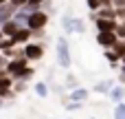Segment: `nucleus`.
Listing matches in <instances>:
<instances>
[{
  "mask_svg": "<svg viewBox=\"0 0 125 119\" xmlns=\"http://www.w3.org/2000/svg\"><path fill=\"white\" fill-rule=\"evenodd\" d=\"M18 29H20V24H18L13 18H11V20H7L4 24H0V31L4 33V38H13V33H15Z\"/></svg>",
  "mask_w": 125,
  "mask_h": 119,
  "instance_id": "nucleus-9",
  "label": "nucleus"
},
{
  "mask_svg": "<svg viewBox=\"0 0 125 119\" xmlns=\"http://www.w3.org/2000/svg\"><path fill=\"white\" fill-rule=\"evenodd\" d=\"M114 119H125V104L119 102L116 108H114Z\"/></svg>",
  "mask_w": 125,
  "mask_h": 119,
  "instance_id": "nucleus-18",
  "label": "nucleus"
},
{
  "mask_svg": "<svg viewBox=\"0 0 125 119\" xmlns=\"http://www.w3.org/2000/svg\"><path fill=\"white\" fill-rule=\"evenodd\" d=\"M4 2H9V0H0V4H4Z\"/></svg>",
  "mask_w": 125,
  "mask_h": 119,
  "instance_id": "nucleus-27",
  "label": "nucleus"
},
{
  "mask_svg": "<svg viewBox=\"0 0 125 119\" xmlns=\"http://www.w3.org/2000/svg\"><path fill=\"white\" fill-rule=\"evenodd\" d=\"M112 7L119 9V7H125V0H112Z\"/></svg>",
  "mask_w": 125,
  "mask_h": 119,
  "instance_id": "nucleus-23",
  "label": "nucleus"
},
{
  "mask_svg": "<svg viewBox=\"0 0 125 119\" xmlns=\"http://www.w3.org/2000/svg\"><path fill=\"white\" fill-rule=\"evenodd\" d=\"M44 2H46V0H29L31 7H40V4H44Z\"/></svg>",
  "mask_w": 125,
  "mask_h": 119,
  "instance_id": "nucleus-24",
  "label": "nucleus"
},
{
  "mask_svg": "<svg viewBox=\"0 0 125 119\" xmlns=\"http://www.w3.org/2000/svg\"><path fill=\"white\" fill-rule=\"evenodd\" d=\"M81 106H83V102H73V99H70V104H66L68 110H79Z\"/></svg>",
  "mask_w": 125,
  "mask_h": 119,
  "instance_id": "nucleus-21",
  "label": "nucleus"
},
{
  "mask_svg": "<svg viewBox=\"0 0 125 119\" xmlns=\"http://www.w3.org/2000/svg\"><path fill=\"white\" fill-rule=\"evenodd\" d=\"M48 24V13L46 11H42L40 7L37 9H33L31 11V15H29V20H26V26L33 31V33H37V31H44V26Z\"/></svg>",
  "mask_w": 125,
  "mask_h": 119,
  "instance_id": "nucleus-3",
  "label": "nucleus"
},
{
  "mask_svg": "<svg viewBox=\"0 0 125 119\" xmlns=\"http://www.w3.org/2000/svg\"><path fill=\"white\" fill-rule=\"evenodd\" d=\"M9 2L13 4V9H20V7H24V4H26L29 0H9Z\"/></svg>",
  "mask_w": 125,
  "mask_h": 119,
  "instance_id": "nucleus-22",
  "label": "nucleus"
},
{
  "mask_svg": "<svg viewBox=\"0 0 125 119\" xmlns=\"http://www.w3.org/2000/svg\"><path fill=\"white\" fill-rule=\"evenodd\" d=\"M13 91V77L11 75H0V99L9 97Z\"/></svg>",
  "mask_w": 125,
  "mask_h": 119,
  "instance_id": "nucleus-6",
  "label": "nucleus"
},
{
  "mask_svg": "<svg viewBox=\"0 0 125 119\" xmlns=\"http://www.w3.org/2000/svg\"><path fill=\"white\" fill-rule=\"evenodd\" d=\"M13 4L11 2H4V4H0V24H4L7 20H11L13 18Z\"/></svg>",
  "mask_w": 125,
  "mask_h": 119,
  "instance_id": "nucleus-10",
  "label": "nucleus"
},
{
  "mask_svg": "<svg viewBox=\"0 0 125 119\" xmlns=\"http://www.w3.org/2000/svg\"><path fill=\"white\" fill-rule=\"evenodd\" d=\"M116 40H119L116 31H99L97 33V44L103 46V49H112L116 44Z\"/></svg>",
  "mask_w": 125,
  "mask_h": 119,
  "instance_id": "nucleus-5",
  "label": "nucleus"
},
{
  "mask_svg": "<svg viewBox=\"0 0 125 119\" xmlns=\"http://www.w3.org/2000/svg\"><path fill=\"white\" fill-rule=\"evenodd\" d=\"M94 13H97V18H116L114 7H103V4H101V7H99Z\"/></svg>",
  "mask_w": 125,
  "mask_h": 119,
  "instance_id": "nucleus-13",
  "label": "nucleus"
},
{
  "mask_svg": "<svg viewBox=\"0 0 125 119\" xmlns=\"http://www.w3.org/2000/svg\"><path fill=\"white\" fill-rule=\"evenodd\" d=\"M31 35H33V31H31L29 26H20V29L13 33V42H15V44H26V42L31 40Z\"/></svg>",
  "mask_w": 125,
  "mask_h": 119,
  "instance_id": "nucleus-8",
  "label": "nucleus"
},
{
  "mask_svg": "<svg viewBox=\"0 0 125 119\" xmlns=\"http://www.w3.org/2000/svg\"><path fill=\"white\" fill-rule=\"evenodd\" d=\"M70 99H73V102H86V99H88V91L77 86V88L70 91Z\"/></svg>",
  "mask_w": 125,
  "mask_h": 119,
  "instance_id": "nucleus-12",
  "label": "nucleus"
},
{
  "mask_svg": "<svg viewBox=\"0 0 125 119\" xmlns=\"http://www.w3.org/2000/svg\"><path fill=\"white\" fill-rule=\"evenodd\" d=\"M94 24H97L99 31H114L119 22H116V18H97Z\"/></svg>",
  "mask_w": 125,
  "mask_h": 119,
  "instance_id": "nucleus-7",
  "label": "nucleus"
},
{
  "mask_svg": "<svg viewBox=\"0 0 125 119\" xmlns=\"http://www.w3.org/2000/svg\"><path fill=\"white\" fill-rule=\"evenodd\" d=\"M33 91H35L37 97H48V86H46V82H35Z\"/></svg>",
  "mask_w": 125,
  "mask_h": 119,
  "instance_id": "nucleus-14",
  "label": "nucleus"
},
{
  "mask_svg": "<svg viewBox=\"0 0 125 119\" xmlns=\"http://www.w3.org/2000/svg\"><path fill=\"white\" fill-rule=\"evenodd\" d=\"M2 38H4V33H2V31H0V40H2Z\"/></svg>",
  "mask_w": 125,
  "mask_h": 119,
  "instance_id": "nucleus-26",
  "label": "nucleus"
},
{
  "mask_svg": "<svg viewBox=\"0 0 125 119\" xmlns=\"http://www.w3.org/2000/svg\"><path fill=\"white\" fill-rule=\"evenodd\" d=\"M108 95H110V102H116L119 104V102H123V97H125V88L123 86H112Z\"/></svg>",
  "mask_w": 125,
  "mask_h": 119,
  "instance_id": "nucleus-11",
  "label": "nucleus"
},
{
  "mask_svg": "<svg viewBox=\"0 0 125 119\" xmlns=\"http://www.w3.org/2000/svg\"><path fill=\"white\" fill-rule=\"evenodd\" d=\"M121 64H123V71H125V55L121 57Z\"/></svg>",
  "mask_w": 125,
  "mask_h": 119,
  "instance_id": "nucleus-25",
  "label": "nucleus"
},
{
  "mask_svg": "<svg viewBox=\"0 0 125 119\" xmlns=\"http://www.w3.org/2000/svg\"><path fill=\"white\" fill-rule=\"evenodd\" d=\"M4 71H7V75H11L13 79H29V77L33 75V68L29 66V60H26L24 55H13V57H9Z\"/></svg>",
  "mask_w": 125,
  "mask_h": 119,
  "instance_id": "nucleus-1",
  "label": "nucleus"
},
{
  "mask_svg": "<svg viewBox=\"0 0 125 119\" xmlns=\"http://www.w3.org/2000/svg\"><path fill=\"white\" fill-rule=\"evenodd\" d=\"M62 26H64L66 33H75V29H73V15H64L62 18Z\"/></svg>",
  "mask_w": 125,
  "mask_h": 119,
  "instance_id": "nucleus-15",
  "label": "nucleus"
},
{
  "mask_svg": "<svg viewBox=\"0 0 125 119\" xmlns=\"http://www.w3.org/2000/svg\"><path fill=\"white\" fill-rule=\"evenodd\" d=\"M73 29H75V33H83L86 31V22L81 18H73Z\"/></svg>",
  "mask_w": 125,
  "mask_h": 119,
  "instance_id": "nucleus-16",
  "label": "nucleus"
},
{
  "mask_svg": "<svg viewBox=\"0 0 125 119\" xmlns=\"http://www.w3.org/2000/svg\"><path fill=\"white\" fill-rule=\"evenodd\" d=\"M86 4H88L90 11H97V9L101 7V0H86Z\"/></svg>",
  "mask_w": 125,
  "mask_h": 119,
  "instance_id": "nucleus-20",
  "label": "nucleus"
},
{
  "mask_svg": "<svg viewBox=\"0 0 125 119\" xmlns=\"http://www.w3.org/2000/svg\"><path fill=\"white\" fill-rule=\"evenodd\" d=\"M55 53H57V64L68 71L70 64H73V57H70V46H68V40H66V38H57Z\"/></svg>",
  "mask_w": 125,
  "mask_h": 119,
  "instance_id": "nucleus-2",
  "label": "nucleus"
},
{
  "mask_svg": "<svg viewBox=\"0 0 125 119\" xmlns=\"http://www.w3.org/2000/svg\"><path fill=\"white\" fill-rule=\"evenodd\" d=\"M110 88H112V82H99V84H94L97 93H110Z\"/></svg>",
  "mask_w": 125,
  "mask_h": 119,
  "instance_id": "nucleus-17",
  "label": "nucleus"
},
{
  "mask_svg": "<svg viewBox=\"0 0 125 119\" xmlns=\"http://www.w3.org/2000/svg\"><path fill=\"white\" fill-rule=\"evenodd\" d=\"M22 55L29 60V62H37L44 57V46L40 42H26L24 49H22Z\"/></svg>",
  "mask_w": 125,
  "mask_h": 119,
  "instance_id": "nucleus-4",
  "label": "nucleus"
},
{
  "mask_svg": "<svg viewBox=\"0 0 125 119\" xmlns=\"http://www.w3.org/2000/svg\"><path fill=\"white\" fill-rule=\"evenodd\" d=\"M103 55H105V60H108V62H112V64H116V62H121V57H119V55H116V53H114L112 49H110V51H105Z\"/></svg>",
  "mask_w": 125,
  "mask_h": 119,
  "instance_id": "nucleus-19",
  "label": "nucleus"
}]
</instances>
